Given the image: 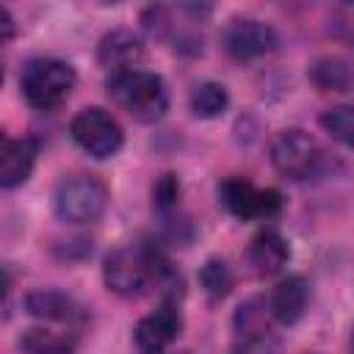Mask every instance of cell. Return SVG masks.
<instances>
[{"mask_svg": "<svg viewBox=\"0 0 354 354\" xmlns=\"http://www.w3.org/2000/svg\"><path fill=\"white\" fill-rule=\"evenodd\" d=\"M169 274L166 257L149 243L116 246L102 263V279L116 296H141L152 282H163Z\"/></svg>", "mask_w": 354, "mask_h": 354, "instance_id": "1", "label": "cell"}, {"mask_svg": "<svg viewBox=\"0 0 354 354\" xmlns=\"http://www.w3.org/2000/svg\"><path fill=\"white\" fill-rule=\"evenodd\" d=\"M0 14H3V28H6V41H11V36H14V22H11V14H8V8H0Z\"/></svg>", "mask_w": 354, "mask_h": 354, "instance_id": "22", "label": "cell"}, {"mask_svg": "<svg viewBox=\"0 0 354 354\" xmlns=\"http://www.w3.org/2000/svg\"><path fill=\"white\" fill-rule=\"evenodd\" d=\"M199 282H202V288H205V293H207L210 299H224V296L232 290L235 277H232V271H230V266H227L224 260L210 257V260L199 268Z\"/></svg>", "mask_w": 354, "mask_h": 354, "instance_id": "19", "label": "cell"}, {"mask_svg": "<svg viewBox=\"0 0 354 354\" xmlns=\"http://www.w3.org/2000/svg\"><path fill=\"white\" fill-rule=\"evenodd\" d=\"M69 133H72L75 144L97 160L113 158L124 144V133H122L119 122L102 108H83L72 119Z\"/></svg>", "mask_w": 354, "mask_h": 354, "instance_id": "6", "label": "cell"}, {"mask_svg": "<svg viewBox=\"0 0 354 354\" xmlns=\"http://www.w3.org/2000/svg\"><path fill=\"white\" fill-rule=\"evenodd\" d=\"M232 354H279L277 335L263 324L260 301L241 304L235 315V340Z\"/></svg>", "mask_w": 354, "mask_h": 354, "instance_id": "9", "label": "cell"}, {"mask_svg": "<svg viewBox=\"0 0 354 354\" xmlns=\"http://www.w3.org/2000/svg\"><path fill=\"white\" fill-rule=\"evenodd\" d=\"M22 354H72V343L47 329H25L19 337Z\"/></svg>", "mask_w": 354, "mask_h": 354, "instance_id": "18", "label": "cell"}, {"mask_svg": "<svg viewBox=\"0 0 354 354\" xmlns=\"http://www.w3.org/2000/svg\"><path fill=\"white\" fill-rule=\"evenodd\" d=\"M108 205V185L91 171H75L58 180L53 191V210L66 224H91Z\"/></svg>", "mask_w": 354, "mask_h": 354, "instance_id": "3", "label": "cell"}, {"mask_svg": "<svg viewBox=\"0 0 354 354\" xmlns=\"http://www.w3.org/2000/svg\"><path fill=\"white\" fill-rule=\"evenodd\" d=\"M288 257H290L288 241L277 230H260L249 241V246H246V263L260 277H271V274L282 271V266L288 263Z\"/></svg>", "mask_w": 354, "mask_h": 354, "instance_id": "12", "label": "cell"}, {"mask_svg": "<svg viewBox=\"0 0 354 354\" xmlns=\"http://www.w3.org/2000/svg\"><path fill=\"white\" fill-rule=\"evenodd\" d=\"M39 155V141L30 136L22 138H6L3 141V160H0V185L3 188H17L22 185L36 163Z\"/></svg>", "mask_w": 354, "mask_h": 354, "instance_id": "11", "label": "cell"}, {"mask_svg": "<svg viewBox=\"0 0 354 354\" xmlns=\"http://www.w3.org/2000/svg\"><path fill=\"white\" fill-rule=\"evenodd\" d=\"M180 335V313L174 304H160L155 313L144 315L136 329H133V340L138 346L141 354H163Z\"/></svg>", "mask_w": 354, "mask_h": 354, "instance_id": "10", "label": "cell"}, {"mask_svg": "<svg viewBox=\"0 0 354 354\" xmlns=\"http://www.w3.org/2000/svg\"><path fill=\"white\" fill-rule=\"evenodd\" d=\"M321 127L335 141H340V144L354 149V105H335V108L324 111Z\"/></svg>", "mask_w": 354, "mask_h": 354, "instance_id": "20", "label": "cell"}, {"mask_svg": "<svg viewBox=\"0 0 354 354\" xmlns=\"http://www.w3.org/2000/svg\"><path fill=\"white\" fill-rule=\"evenodd\" d=\"M227 102H230V94L221 83H213V80H205V83H196L194 91H191V111L199 116V119H213V116H221L227 111Z\"/></svg>", "mask_w": 354, "mask_h": 354, "instance_id": "17", "label": "cell"}, {"mask_svg": "<svg viewBox=\"0 0 354 354\" xmlns=\"http://www.w3.org/2000/svg\"><path fill=\"white\" fill-rule=\"evenodd\" d=\"M224 207L241 218H274L282 210V194L274 188H257L246 177H227L218 188Z\"/></svg>", "mask_w": 354, "mask_h": 354, "instance_id": "7", "label": "cell"}, {"mask_svg": "<svg viewBox=\"0 0 354 354\" xmlns=\"http://www.w3.org/2000/svg\"><path fill=\"white\" fill-rule=\"evenodd\" d=\"M75 69L61 58H33L19 75V88L36 111H55L75 88Z\"/></svg>", "mask_w": 354, "mask_h": 354, "instance_id": "4", "label": "cell"}, {"mask_svg": "<svg viewBox=\"0 0 354 354\" xmlns=\"http://www.w3.org/2000/svg\"><path fill=\"white\" fill-rule=\"evenodd\" d=\"M177 196H180V183L174 174H163L158 177L155 188H152V205L158 210H171L177 205Z\"/></svg>", "mask_w": 354, "mask_h": 354, "instance_id": "21", "label": "cell"}, {"mask_svg": "<svg viewBox=\"0 0 354 354\" xmlns=\"http://www.w3.org/2000/svg\"><path fill=\"white\" fill-rule=\"evenodd\" d=\"M221 44L232 58L249 61V58H260L266 53H274L279 39L268 22H263L257 17H235L227 22V28L221 33Z\"/></svg>", "mask_w": 354, "mask_h": 354, "instance_id": "8", "label": "cell"}, {"mask_svg": "<svg viewBox=\"0 0 354 354\" xmlns=\"http://www.w3.org/2000/svg\"><path fill=\"white\" fill-rule=\"evenodd\" d=\"M108 94L138 122H158L169 111V88L160 75L147 69H122L108 80Z\"/></svg>", "mask_w": 354, "mask_h": 354, "instance_id": "2", "label": "cell"}, {"mask_svg": "<svg viewBox=\"0 0 354 354\" xmlns=\"http://www.w3.org/2000/svg\"><path fill=\"white\" fill-rule=\"evenodd\" d=\"M144 53V44L141 39L133 33V30H111L100 39L97 44V61L113 72H122V69H133V64L141 58Z\"/></svg>", "mask_w": 354, "mask_h": 354, "instance_id": "13", "label": "cell"}, {"mask_svg": "<svg viewBox=\"0 0 354 354\" xmlns=\"http://www.w3.org/2000/svg\"><path fill=\"white\" fill-rule=\"evenodd\" d=\"M271 163L282 177L310 180L321 174L326 163V152L310 133L299 127H288V130H279L271 141Z\"/></svg>", "mask_w": 354, "mask_h": 354, "instance_id": "5", "label": "cell"}, {"mask_svg": "<svg viewBox=\"0 0 354 354\" xmlns=\"http://www.w3.org/2000/svg\"><path fill=\"white\" fill-rule=\"evenodd\" d=\"M307 77L321 91H351L354 88V66L346 58H337V55L318 58L307 69Z\"/></svg>", "mask_w": 354, "mask_h": 354, "instance_id": "16", "label": "cell"}, {"mask_svg": "<svg viewBox=\"0 0 354 354\" xmlns=\"http://www.w3.org/2000/svg\"><path fill=\"white\" fill-rule=\"evenodd\" d=\"M307 299H310L307 282H304L301 277H288V279H282V282L274 288L268 307H271V315H274L279 324L290 326V324H296V321L304 315Z\"/></svg>", "mask_w": 354, "mask_h": 354, "instance_id": "14", "label": "cell"}, {"mask_svg": "<svg viewBox=\"0 0 354 354\" xmlns=\"http://www.w3.org/2000/svg\"><path fill=\"white\" fill-rule=\"evenodd\" d=\"M25 310L41 321H72L77 315V304L58 288H36L25 296Z\"/></svg>", "mask_w": 354, "mask_h": 354, "instance_id": "15", "label": "cell"}]
</instances>
